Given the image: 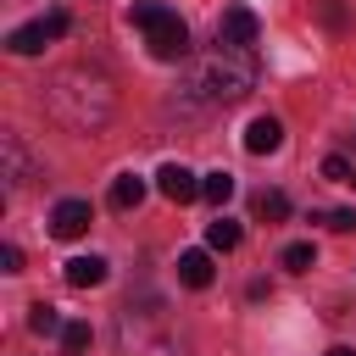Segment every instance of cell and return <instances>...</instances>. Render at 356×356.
<instances>
[{
    "mask_svg": "<svg viewBox=\"0 0 356 356\" xmlns=\"http://www.w3.org/2000/svg\"><path fill=\"white\" fill-rule=\"evenodd\" d=\"M189 89H200L206 100L228 106V100H245L256 89V50H228L217 44L195 72H189Z\"/></svg>",
    "mask_w": 356,
    "mask_h": 356,
    "instance_id": "obj_1",
    "label": "cell"
},
{
    "mask_svg": "<svg viewBox=\"0 0 356 356\" xmlns=\"http://www.w3.org/2000/svg\"><path fill=\"white\" fill-rule=\"evenodd\" d=\"M128 22L145 33V44H150L156 61H184L189 28H184V17H178L172 6H161V0H134V6H128Z\"/></svg>",
    "mask_w": 356,
    "mask_h": 356,
    "instance_id": "obj_2",
    "label": "cell"
},
{
    "mask_svg": "<svg viewBox=\"0 0 356 356\" xmlns=\"http://www.w3.org/2000/svg\"><path fill=\"white\" fill-rule=\"evenodd\" d=\"M256 39H261L256 11H250V6H228L222 22H217V44H228V50H256Z\"/></svg>",
    "mask_w": 356,
    "mask_h": 356,
    "instance_id": "obj_3",
    "label": "cell"
},
{
    "mask_svg": "<svg viewBox=\"0 0 356 356\" xmlns=\"http://www.w3.org/2000/svg\"><path fill=\"white\" fill-rule=\"evenodd\" d=\"M156 189H161L172 206H189V200H200V178H195L184 161H167V167L156 172Z\"/></svg>",
    "mask_w": 356,
    "mask_h": 356,
    "instance_id": "obj_4",
    "label": "cell"
},
{
    "mask_svg": "<svg viewBox=\"0 0 356 356\" xmlns=\"http://www.w3.org/2000/svg\"><path fill=\"white\" fill-rule=\"evenodd\" d=\"M89 222H95L89 200H61V206L50 211V234H56V239H78V234H89Z\"/></svg>",
    "mask_w": 356,
    "mask_h": 356,
    "instance_id": "obj_5",
    "label": "cell"
},
{
    "mask_svg": "<svg viewBox=\"0 0 356 356\" xmlns=\"http://www.w3.org/2000/svg\"><path fill=\"white\" fill-rule=\"evenodd\" d=\"M217 267H211V250H184L178 256V284L184 289H211Z\"/></svg>",
    "mask_w": 356,
    "mask_h": 356,
    "instance_id": "obj_6",
    "label": "cell"
},
{
    "mask_svg": "<svg viewBox=\"0 0 356 356\" xmlns=\"http://www.w3.org/2000/svg\"><path fill=\"white\" fill-rule=\"evenodd\" d=\"M278 145H284V122H278V117H256V122L245 128V150H250V156H273Z\"/></svg>",
    "mask_w": 356,
    "mask_h": 356,
    "instance_id": "obj_7",
    "label": "cell"
},
{
    "mask_svg": "<svg viewBox=\"0 0 356 356\" xmlns=\"http://www.w3.org/2000/svg\"><path fill=\"white\" fill-rule=\"evenodd\" d=\"M50 39H56V33H50V22L39 17V22H28V28H11L6 50H11V56H39V50H44Z\"/></svg>",
    "mask_w": 356,
    "mask_h": 356,
    "instance_id": "obj_8",
    "label": "cell"
},
{
    "mask_svg": "<svg viewBox=\"0 0 356 356\" xmlns=\"http://www.w3.org/2000/svg\"><path fill=\"white\" fill-rule=\"evenodd\" d=\"M67 284H72V289L106 284V256H72V261H67Z\"/></svg>",
    "mask_w": 356,
    "mask_h": 356,
    "instance_id": "obj_9",
    "label": "cell"
},
{
    "mask_svg": "<svg viewBox=\"0 0 356 356\" xmlns=\"http://www.w3.org/2000/svg\"><path fill=\"white\" fill-rule=\"evenodd\" d=\"M139 200H145V178H139V172L111 178V206H117V211H134Z\"/></svg>",
    "mask_w": 356,
    "mask_h": 356,
    "instance_id": "obj_10",
    "label": "cell"
},
{
    "mask_svg": "<svg viewBox=\"0 0 356 356\" xmlns=\"http://www.w3.org/2000/svg\"><path fill=\"white\" fill-rule=\"evenodd\" d=\"M250 211H256L261 222H284V217H289V195H284V189H256Z\"/></svg>",
    "mask_w": 356,
    "mask_h": 356,
    "instance_id": "obj_11",
    "label": "cell"
},
{
    "mask_svg": "<svg viewBox=\"0 0 356 356\" xmlns=\"http://www.w3.org/2000/svg\"><path fill=\"white\" fill-rule=\"evenodd\" d=\"M200 200L228 206V200H234V172H222V167H217V172H206V178H200Z\"/></svg>",
    "mask_w": 356,
    "mask_h": 356,
    "instance_id": "obj_12",
    "label": "cell"
},
{
    "mask_svg": "<svg viewBox=\"0 0 356 356\" xmlns=\"http://www.w3.org/2000/svg\"><path fill=\"white\" fill-rule=\"evenodd\" d=\"M239 239H245V234H239V222H234V217L206 222V245H211V250H239Z\"/></svg>",
    "mask_w": 356,
    "mask_h": 356,
    "instance_id": "obj_13",
    "label": "cell"
},
{
    "mask_svg": "<svg viewBox=\"0 0 356 356\" xmlns=\"http://www.w3.org/2000/svg\"><path fill=\"white\" fill-rule=\"evenodd\" d=\"M28 328H33V334H61L67 323L56 317V306H44V300H39V306H28Z\"/></svg>",
    "mask_w": 356,
    "mask_h": 356,
    "instance_id": "obj_14",
    "label": "cell"
},
{
    "mask_svg": "<svg viewBox=\"0 0 356 356\" xmlns=\"http://www.w3.org/2000/svg\"><path fill=\"white\" fill-rule=\"evenodd\" d=\"M89 339H95V334H89V323H67V328H61V356H83V350H89Z\"/></svg>",
    "mask_w": 356,
    "mask_h": 356,
    "instance_id": "obj_15",
    "label": "cell"
},
{
    "mask_svg": "<svg viewBox=\"0 0 356 356\" xmlns=\"http://www.w3.org/2000/svg\"><path fill=\"white\" fill-rule=\"evenodd\" d=\"M323 178H328V184H345V189H356V167H350L345 156H323Z\"/></svg>",
    "mask_w": 356,
    "mask_h": 356,
    "instance_id": "obj_16",
    "label": "cell"
},
{
    "mask_svg": "<svg viewBox=\"0 0 356 356\" xmlns=\"http://www.w3.org/2000/svg\"><path fill=\"white\" fill-rule=\"evenodd\" d=\"M278 261H284L289 273H306V267L317 261V250H312V245H284V256H278Z\"/></svg>",
    "mask_w": 356,
    "mask_h": 356,
    "instance_id": "obj_17",
    "label": "cell"
},
{
    "mask_svg": "<svg viewBox=\"0 0 356 356\" xmlns=\"http://www.w3.org/2000/svg\"><path fill=\"white\" fill-rule=\"evenodd\" d=\"M317 222H328L334 234H350V228H356V211H345V206H339V211H317Z\"/></svg>",
    "mask_w": 356,
    "mask_h": 356,
    "instance_id": "obj_18",
    "label": "cell"
},
{
    "mask_svg": "<svg viewBox=\"0 0 356 356\" xmlns=\"http://www.w3.org/2000/svg\"><path fill=\"white\" fill-rule=\"evenodd\" d=\"M323 22H328V28H345V6H339V0H323Z\"/></svg>",
    "mask_w": 356,
    "mask_h": 356,
    "instance_id": "obj_19",
    "label": "cell"
},
{
    "mask_svg": "<svg viewBox=\"0 0 356 356\" xmlns=\"http://www.w3.org/2000/svg\"><path fill=\"white\" fill-rule=\"evenodd\" d=\"M0 267H6V273H22V250L6 245V250H0Z\"/></svg>",
    "mask_w": 356,
    "mask_h": 356,
    "instance_id": "obj_20",
    "label": "cell"
},
{
    "mask_svg": "<svg viewBox=\"0 0 356 356\" xmlns=\"http://www.w3.org/2000/svg\"><path fill=\"white\" fill-rule=\"evenodd\" d=\"M328 356H356V350H350V345H334V350H328Z\"/></svg>",
    "mask_w": 356,
    "mask_h": 356,
    "instance_id": "obj_21",
    "label": "cell"
}]
</instances>
